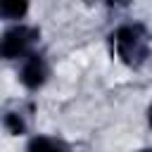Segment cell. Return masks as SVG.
Returning a JSON list of instances; mask_svg holds the SVG:
<instances>
[{
  "label": "cell",
  "instance_id": "1",
  "mask_svg": "<svg viewBox=\"0 0 152 152\" xmlns=\"http://www.w3.org/2000/svg\"><path fill=\"white\" fill-rule=\"evenodd\" d=\"M112 43L116 48V55L128 66H140L150 55V36L142 24H126L119 26L112 33Z\"/></svg>",
  "mask_w": 152,
  "mask_h": 152
},
{
  "label": "cell",
  "instance_id": "2",
  "mask_svg": "<svg viewBox=\"0 0 152 152\" xmlns=\"http://www.w3.org/2000/svg\"><path fill=\"white\" fill-rule=\"evenodd\" d=\"M36 40H38V28L19 24V26H12L10 31H5L0 52H2L5 59L24 57V55H31V48H33Z\"/></svg>",
  "mask_w": 152,
  "mask_h": 152
},
{
  "label": "cell",
  "instance_id": "3",
  "mask_svg": "<svg viewBox=\"0 0 152 152\" xmlns=\"http://www.w3.org/2000/svg\"><path fill=\"white\" fill-rule=\"evenodd\" d=\"M45 76H48V66H45L43 57H40V55H33V52L26 55V59H24V64H21V74H19L21 83H24L26 88L36 90V88H40V86L45 83Z\"/></svg>",
  "mask_w": 152,
  "mask_h": 152
},
{
  "label": "cell",
  "instance_id": "4",
  "mask_svg": "<svg viewBox=\"0 0 152 152\" xmlns=\"http://www.w3.org/2000/svg\"><path fill=\"white\" fill-rule=\"evenodd\" d=\"M28 0H0V12L7 21H17L26 14Z\"/></svg>",
  "mask_w": 152,
  "mask_h": 152
},
{
  "label": "cell",
  "instance_id": "5",
  "mask_svg": "<svg viewBox=\"0 0 152 152\" xmlns=\"http://www.w3.org/2000/svg\"><path fill=\"white\" fill-rule=\"evenodd\" d=\"M28 152H69V147L55 138H45V135H38L28 142Z\"/></svg>",
  "mask_w": 152,
  "mask_h": 152
},
{
  "label": "cell",
  "instance_id": "6",
  "mask_svg": "<svg viewBox=\"0 0 152 152\" xmlns=\"http://www.w3.org/2000/svg\"><path fill=\"white\" fill-rule=\"evenodd\" d=\"M2 121H5V128H7L12 135H21V133L26 131V124H24V119H21L19 112H7Z\"/></svg>",
  "mask_w": 152,
  "mask_h": 152
},
{
  "label": "cell",
  "instance_id": "7",
  "mask_svg": "<svg viewBox=\"0 0 152 152\" xmlns=\"http://www.w3.org/2000/svg\"><path fill=\"white\" fill-rule=\"evenodd\" d=\"M147 119H150V126H152V107H150V112H147Z\"/></svg>",
  "mask_w": 152,
  "mask_h": 152
},
{
  "label": "cell",
  "instance_id": "8",
  "mask_svg": "<svg viewBox=\"0 0 152 152\" xmlns=\"http://www.w3.org/2000/svg\"><path fill=\"white\" fill-rule=\"evenodd\" d=\"M140 152H152V150H150V147H147V150H140Z\"/></svg>",
  "mask_w": 152,
  "mask_h": 152
}]
</instances>
